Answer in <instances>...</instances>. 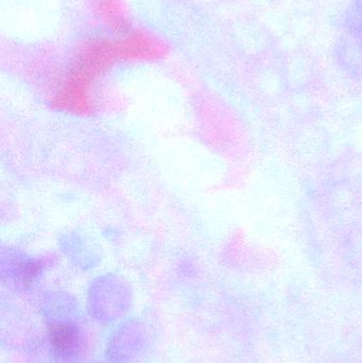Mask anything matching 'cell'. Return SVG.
<instances>
[{"label": "cell", "instance_id": "1", "mask_svg": "<svg viewBox=\"0 0 362 363\" xmlns=\"http://www.w3.org/2000/svg\"><path fill=\"white\" fill-rule=\"evenodd\" d=\"M95 10L98 17L119 36L133 30L120 0H97Z\"/></svg>", "mask_w": 362, "mask_h": 363}, {"label": "cell", "instance_id": "2", "mask_svg": "<svg viewBox=\"0 0 362 363\" xmlns=\"http://www.w3.org/2000/svg\"><path fill=\"white\" fill-rule=\"evenodd\" d=\"M47 332L51 347L59 355H72L80 349V334L72 324H52Z\"/></svg>", "mask_w": 362, "mask_h": 363}, {"label": "cell", "instance_id": "3", "mask_svg": "<svg viewBox=\"0 0 362 363\" xmlns=\"http://www.w3.org/2000/svg\"><path fill=\"white\" fill-rule=\"evenodd\" d=\"M346 29L348 36L362 51V15L351 9L346 17Z\"/></svg>", "mask_w": 362, "mask_h": 363}, {"label": "cell", "instance_id": "4", "mask_svg": "<svg viewBox=\"0 0 362 363\" xmlns=\"http://www.w3.org/2000/svg\"><path fill=\"white\" fill-rule=\"evenodd\" d=\"M353 11L362 15V0H354L353 2Z\"/></svg>", "mask_w": 362, "mask_h": 363}]
</instances>
